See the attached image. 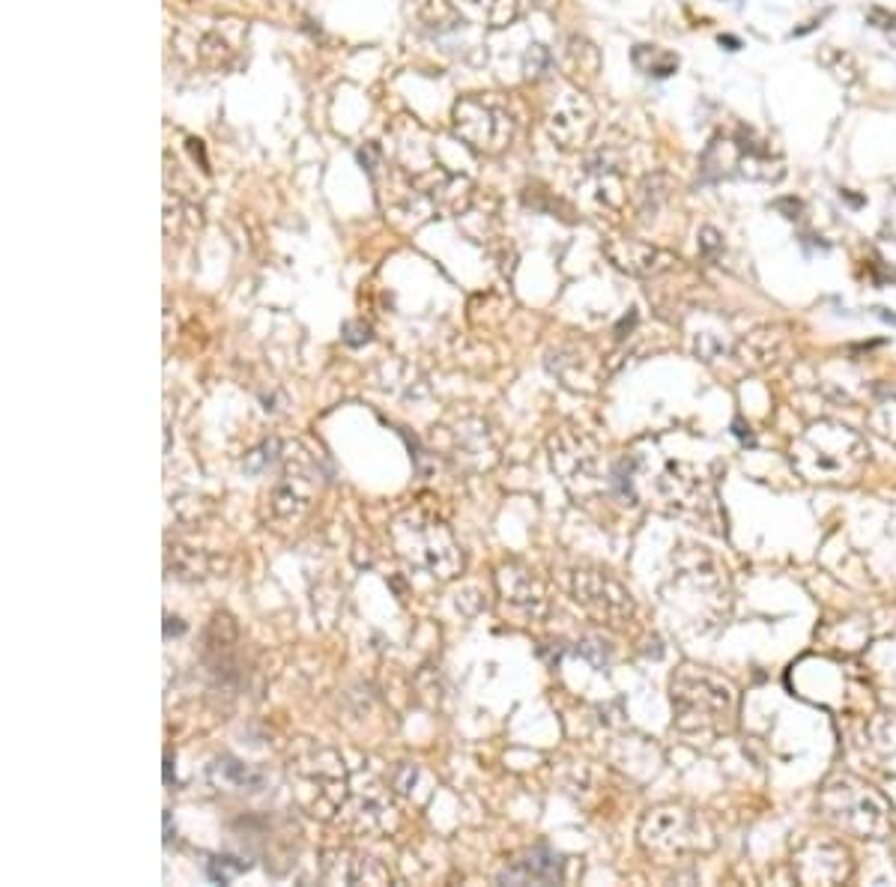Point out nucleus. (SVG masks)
<instances>
[{
    "label": "nucleus",
    "mask_w": 896,
    "mask_h": 887,
    "mask_svg": "<svg viewBox=\"0 0 896 887\" xmlns=\"http://www.w3.org/2000/svg\"><path fill=\"white\" fill-rule=\"evenodd\" d=\"M789 463L810 484L846 487L861 481L870 463V445L849 425L819 419L792 440Z\"/></svg>",
    "instance_id": "nucleus-1"
},
{
    "label": "nucleus",
    "mask_w": 896,
    "mask_h": 887,
    "mask_svg": "<svg viewBox=\"0 0 896 887\" xmlns=\"http://www.w3.org/2000/svg\"><path fill=\"white\" fill-rule=\"evenodd\" d=\"M672 726L693 741H714L726 735L735 723V687L702 666L684 664L670 678Z\"/></svg>",
    "instance_id": "nucleus-2"
},
{
    "label": "nucleus",
    "mask_w": 896,
    "mask_h": 887,
    "mask_svg": "<svg viewBox=\"0 0 896 887\" xmlns=\"http://www.w3.org/2000/svg\"><path fill=\"white\" fill-rule=\"evenodd\" d=\"M389 535H392L395 553L407 565L419 568L434 580H451L463 571L460 541L454 538L446 520L425 505H413L401 511L392 520Z\"/></svg>",
    "instance_id": "nucleus-3"
},
{
    "label": "nucleus",
    "mask_w": 896,
    "mask_h": 887,
    "mask_svg": "<svg viewBox=\"0 0 896 887\" xmlns=\"http://www.w3.org/2000/svg\"><path fill=\"white\" fill-rule=\"evenodd\" d=\"M287 771H290L293 798L305 813L323 822H335L341 813H347L353 798V780L341 753L329 747L302 744L290 756Z\"/></svg>",
    "instance_id": "nucleus-4"
},
{
    "label": "nucleus",
    "mask_w": 896,
    "mask_h": 887,
    "mask_svg": "<svg viewBox=\"0 0 896 887\" xmlns=\"http://www.w3.org/2000/svg\"><path fill=\"white\" fill-rule=\"evenodd\" d=\"M819 813L837 831H846L858 840H888L894 831L891 801L870 783L837 774L819 792Z\"/></svg>",
    "instance_id": "nucleus-5"
},
{
    "label": "nucleus",
    "mask_w": 896,
    "mask_h": 887,
    "mask_svg": "<svg viewBox=\"0 0 896 887\" xmlns=\"http://www.w3.org/2000/svg\"><path fill=\"white\" fill-rule=\"evenodd\" d=\"M637 840L640 849L658 864L699 858L714 852L717 846L711 822L687 804H658L646 810L637 828Z\"/></svg>",
    "instance_id": "nucleus-6"
},
{
    "label": "nucleus",
    "mask_w": 896,
    "mask_h": 887,
    "mask_svg": "<svg viewBox=\"0 0 896 887\" xmlns=\"http://www.w3.org/2000/svg\"><path fill=\"white\" fill-rule=\"evenodd\" d=\"M454 135L484 156H499L514 138V114L496 93L463 96L454 105Z\"/></svg>",
    "instance_id": "nucleus-7"
},
{
    "label": "nucleus",
    "mask_w": 896,
    "mask_h": 887,
    "mask_svg": "<svg viewBox=\"0 0 896 887\" xmlns=\"http://www.w3.org/2000/svg\"><path fill=\"white\" fill-rule=\"evenodd\" d=\"M571 595L595 622L622 628L634 619V595L628 586L601 565H580L571 574Z\"/></svg>",
    "instance_id": "nucleus-8"
},
{
    "label": "nucleus",
    "mask_w": 896,
    "mask_h": 887,
    "mask_svg": "<svg viewBox=\"0 0 896 887\" xmlns=\"http://www.w3.org/2000/svg\"><path fill=\"white\" fill-rule=\"evenodd\" d=\"M547 451L553 472L574 496H586L601 484V448L583 428L562 425L550 434Z\"/></svg>",
    "instance_id": "nucleus-9"
},
{
    "label": "nucleus",
    "mask_w": 896,
    "mask_h": 887,
    "mask_svg": "<svg viewBox=\"0 0 896 887\" xmlns=\"http://www.w3.org/2000/svg\"><path fill=\"white\" fill-rule=\"evenodd\" d=\"M317 469L311 463V457L296 445V454L293 451H281V460H278V478L275 484L269 487V496H266V505H269V514L275 520H296L302 517L314 496H317Z\"/></svg>",
    "instance_id": "nucleus-10"
},
{
    "label": "nucleus",
    "mask_w": 896,
    "mask_h": 887,
    "mask_svg": "<svg viewBox=\"0 0 896 887\" xmlns=\"http://www.w3.org/2000/svg\"><path fill=\"white\" fill-rule=\"evenodd\" d=\"M658 487H661L664 499L670 502L681 517H693L696 523H702V526H708L714 532L726 529L720 505H717V496H714V487L702 478V472L696 466L670 463L667 472L661 475Z\"/></svg>",
    "instance_id": "nucleus-11"
},
{
    "label": "nucleus",
    "mask_w": 896,
    "mask_h": 887,
    "mask_svg": "<svg viewBox=\"0 0 896 887\" xmlns=\"http://www.w3.org/2000/svg\"><path fill=\"white\" fill-rule=\"evenodd\" d=\"M544 123H547V135L562 150H580L589 144L598 126V108L580 87H565L553 96Z\"/></svg>",
    "instance_id": "nucleus-12"
},
{
    "label": "nucleus",
    "mask_w": 896,
    "mask_h": 887,
    "mask_svg": "<svg viewBox=\"0 0 896 887\" xmlns=\"http://www.w3.org/2000/svg\"><path fill=\"white\" fill-rule=\"evenodd\" d=\"M496 592L505 616L517 619L520 625L538 622L547 616V589L541 577L523 562H502L496 568Z\"/></svg>",
    "instance_id": "nucleus-13"
},
{
    "label": "nucleus",
    "mask_w": 896,
    "mask_h": 887,
    "mask_svg": "<svg viewBox=\"0 0 896 887\" xmlns=\"http://www.w3.org/2000/svg\"><path fill=\"white\" fill-rule=\"evenodd\" d=\"M792 873L804 885H843L852 876V855L840 840L810 837L792 852Z\"/></svg>",
    "instance_id": "nucleus-14"
},
{
    "label": "nucleus",
    "mask_w": 896,
    "mask_h": 887,
    "mask_svg": "<svg viewBox=\"0 0 896 887\" xmlns=\"http://www.w3.org/2000/svg\"><path fill=\"white\" fill-rule=\"evenodd\" d=\"M604 254L613 260L616 269L637 275V278H658L678 263V257L672 251H664L643 239H610L604 245Z\"/></svg>",
    "instance_id": "nucleus-15"
},
{
    "label": "nucleus",
    "mask_w": 896,
    "mask_h": 887,
    "mask_svg": "<svg viewBox=\"0 0 896 887\" xmlns=\"http://www.w3.org/2000/svg\"><path fill=\"white\" fill-rule=\"evenodd\" d=\"M454 457L469 469H490L499 460V437L490 422L466 416L451 431Z\"/></svg>",
    "instance_id": "nucleus-16"
},
{
    "label": "nucleus",
    "mask_w": 896,
    "mask_h": 887,
    "mask_svg": "<svg viewBox=\"0 0 896 887\" xmlns=\"http://www.w3.org/2000/svg\"><path fill=\"white\" fill-rule=\"evenodd\" d=\"M323 879L329 885H386L389 870L362 852L353 849H332L323 855Z\"/></svg>",
    "instance_id": "nucleus-17"
},
{
    "label": "nucleus",
    "mask_w": 896,
    "mask_h": 887,
    "mask_svg": "<svg viewBox=\"0 0 896 887\" xmlns=\"http://www.w3.org/2000/svg\"><path fill=\"white\" fill-rule=\"evenodd\" d=\"M786 350H789L786 326H759L735 344V359L747 371H768L771 365L783 362Z\"/></svg>",
    "instance_id": "nucleus-18"
},
{
    "label": "nucleus",
    "mask_w": 896,
    "mask_h": 887,
    "mask_svg": "<svg viewBox=\"0 0 896 887\" xmlns=\"http://www.w3.org/2000/svg\"><path fill=\"white\" fill-rule=\"evenodd\" d=\"M562 879V858L550 849V846H535L532 852H526L523 861H517L508 873L499 876V882L508 885H553Z\"/></svg>",
    "instance_id": "nucleus-19"
},
{
    "label": "nucleus",
    "mask_w": 896,
    "mask_h": 887,
    "mask_svg": "<svg viewBox=\"0 0 896 887\" xmlns=\"http://www.w3.org/2000/svg\"><path fill=\"white\" fill-rule=\"evenodd\" d=\"M562 66H565V75L580 84V87H589L598 72H601V54L598 48L583 39V36H571L568 45H565V57H562Z\"/></svg>",
    "instance_id": "nucleus-20"
},
{
    "label": "nucleus",
    "mask_w": 896,
    "mask_h": 887,
    "mask_svg": "<svg viewBox=\"0 0 896 887\" xmlns=\"http://www.w3.org/2000/svg\"><path fill=\"white\" fill-rule=\"evenodd\" d=\"M867 750L876 759V768L896 777V714H879L867 726Z\"/></svg>",
    "instance_id": "nucleus-21"
},
{
    "label": "nucleus",
    "mask_w": 896,
    "mask_h": 887,
    "mask_svg": "<svg viewBox=\"0 0 896 887\" xmlns=\"http://www.w3.org/2000/svg\"><path fill=\"white\" fill-rule=\"evenodd\" d=\"M463 15L487 24V27H508L517 18L520 0H454Z\"/></svg>",
    "instance_id": "nucleus-22"
},
{
    "label": "nucleus",
    "mask_w": 896,
    "mask_h": 887,
    "mask_svg": "<svg viewBox=\"0 0 896 887\" xmlns=\"http://www.w3.org/2000/svg\"><path fill=\"white\" fill-rule=\"evenodd\" d=\"M168 568L180 580H207V577H213V556H207L201 550H189V547H171Z\"/></svg>",
    "instance_id": "nucleus-23"
},
{
    "label": "nucleus",
    "mask_w": 896,
    "mask_h": 887,
    "mask_svg": "<svg viewBox=\"0 0 896 887\" xmlns=\"http://www.w3.org/2000/svg\"><path fill=\"white\" fill-rule=\"evenodd\" d=\"M631 57H634V66L652 78H670L678 69V57L661 45H637Z\"/></svg>",
    "instance_id": "nucleus-24"
},
{
    "label": "nucleus",
    "mask_w": 896,
    "mask_h": 887,
    "mask_svg": "<svg viewBox=\"0 0 896 887\" xmlns=\"http://www.w3.org/2000/svg\"><path fill=\"white\" fill-rule=\"evenodd\" d=\"M738 174L747 180H756V183H777V180H783L786 168H783V162L771 159V153H741Z\"/></svg>",
    "instance_id": "nucleus-25"
},
{
    "label": "nucleus",
    "mask_w": 896,
    "mask_h": 887,
    "mask_svg": "<svg viewBox=\"0 0 896 887\" xmlns=\"http://www.w3.org/2000/svg\"><path fill=\"white\" fill-rule=\"evenodd\" d=\"M210 777H213L216 786H224V789H248V786H257V777H254L245 765H239V762H233V759H219V762L210 768Z\"/></svg>",
    "instance_id": "nucleus-26"
},
{
    "label": "nucleus",
    "mask_w": 896,
    "mask_h": 887,
    "mask_svg": "<svg viewBox=\"0 0 896 887\" xmlns=\"http://www.w3.org/2000/svg\"><path fill=\"white\" fill-rule=\"evenodd\" d=\"M870 428L885 440V443H891L896 448V398L891 401H885V404H879L873 413H870Z\"/></svg>",
    "instance_id": "nucleus-27"
},
{
    "label": "nucleus",
    "mask_w": 896,
    "mask_h": 887,
    "mask_svg": "<svg viewBox=\"0 0 896 887\" xmlns=\"http://www.w3.org/2000/svg\"><path fill=\"white\" fill-rule=\"evenodd\" d=\"M667 189H670V180L661 177V174L649 177V180L640 186V204H643V213H646V216H649V213H658V207L667 201Z\"/></svg>",
    "instance_id": "nucleus-28"
},
{
    "label": "nucleus",
    "mask_w": 896,
    "mask_h": 887,
    "mask_svg": "<svg viewBox=\"0 0 896 887\" xmlns=\"http://www.w3.org/2000/svg\"><path fill=\"white\" fill-rule=\"evenodd\" d=\"M242 870H248V861H236V858H213V861L207 864V876H210L213 882H222V885H227L230 879H236Z\"/></svg>",
    "instance_id": "nucleus-29"
},
{
    "label": "nucleus",
    "mask_w": 896,
    "mask_h": 887,
    "mask_svg": "<svg viewBox=\"0 0 896 887\" xmlns=\"http://www.w3.org/2000/svg\"><path fill=\"white\" fill-rule=\"evenodd\" d=\"M550 63H553L550 51H547L544 45H532V48H529V54H526V63H523V69H526V75H529V78H541V75L550 69Z\"/></svg>",
    "instance_id": "nucleus-30"
},
{
    "label": "nucleus",
    "mask_w": 896,
    "mask_h": 887,
    "mask_svg": "<svg viewBox=\"0 0 896 887\" xmlns=\"http://www.w3.org/2000/svg\"><path fill=\"white\" fill-rule=\"evenodd\" d=\"M699 248H702V257H717V251H723V239L714 227H702L699 230Z\"/></svg>",
    "instance_id": "nucleus-31"
},
{
    "label": "nucleus",
    "mask_w": 896,
    "mask_h": 887,
    "mask_svg": "<svg viewBox=\"0 0 896 887\" xmlns=\"http://www.w3.org/2000/svg\"><path fill=\"white\" fill-rule=\"evenodd\" d=\"M359 162L365 165L368 174H374V171L380 168V147H377V144H365V147L359 150Z\"/></svg>",
    "instance_id": "nucleus-32"
},
{
    "label": "nucleus",
    "mask_w": 896,
    "mask_h": 887,
    "mask_svg": "<svg viewBox=\"0 0 896 887\" xmlns=\"http://www.w3.org/2000/svg\"><path fill=\"white\" fill-rule=\"evenodd\" d=\"M774 210L786 213V219H798V213H801V201H795V198H780V201L774 204Z\"/></svg>",
    "instance_id": "nucleus-33"
},
{
    "label": "nucleus",
    "mask_w": 896,
    "mask_h": 887,
    "mask_svg": "<svg viewBox=\"0 0 896 887\" xmlns=\"http://www.w3.org/2000/svg\"><path fill=\"white\" fill-rule=\"evenodd\" d=\"M870 18H882V9H870ZM896 15H885V24L882 27H894Z\"/></svg>",
    "instance_id": "nucleus-34"
},
{
    "label": "nucleus",
    "mask_w": 896,
    "mask_h": 887,
    "mask_svg": "<svg viewBox=\"0 0 896 887\" xmlns=\"http://www.w3.org/2000/svg\"><path fill=\"white\" fill-rule=\"evenodd\" d=\"M720 45H726L729 51H735V48H738V39H735V36H720Z\"/></svg>",
    "instance_id": "nucleus-35"
},
{
    "label": "nucleus",
    "mask_w": 896,
    "mask_h": 887,
    "mask_svg": "<svg viewBox=\"0 0 896 887\" xmlns=\"http://www.w3.org/2000/svg\"><path fill=\"white\" fill-rule=\"evenodd\" d=\"M535 3H538V6H547V3H550V0H535Z\"/></svg>",
    "instance_id": "nucleus-36"
}]
</instances>
